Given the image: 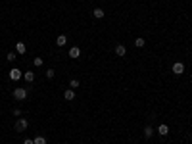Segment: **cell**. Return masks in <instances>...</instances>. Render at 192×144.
<instances>
[{
  "label": "cell",
  "instance_id": "1",
  "mask_svg": "<svg viewBox=\"0 0 192 144\" xmlns=\"http://www.w3.org/2000/svg\"><path fill=\"white\" fill-rule=\"evenodd\" d=\"M14 98L15 100H25L27 98V88H14Z\"/></svg>",
  "mask_w": 192,
  "mask_h": 144
},
{
  "label": "cell",
  "instance_id": "2",
  "mask_svg": "<svg viewBox=\"0 0 192 144\" xmlns=\"http://www.w3.org/2000/svg\"><path fill=\"white\" fill-rule=\"evenodd\" d=\"M27 127H29L27 119H18V121H15V131H18V133H23V131H27Z\"/></svg>",
  "mask_w": 192,
  "mask_h": 144
},
{
  "label": "cell",
  "instance_id": "3",
  "mask_svg": "<svg viewBox=\"0 0 192 144\" xmlns=\"http://www.w3.org/2000/svg\"><path fill=\"white\" fill-rule=\"evenodd\" d=\"M171 69H173L175 75H183V73H184V64H181V62H175Z\"/></svg>",
  "mask_w": 192,
  "mask_h": 144
},
{
  "label": "cell",
  "instance_id": "4",
  "mask_svg": "<svg viewBox=\"0 0 192 144\" xmlns=\"http://www.w3.org/2000/svg\"><path fill=\"white\" fill-rule=\"evenodd\" d=\"M21 77H23V73L18 69V67H14V69L10 71V79H12V81H19Z\"/></svg>",
  "mask_w": 192,
  "mask_h": 144
},
{
  "label": "cell",
  "instance_id": "5",
  "mask_svg": "<svg viewBox=\"0 0 192 144\" xmlns=\"http://www.w3.org/2000/svg\"><path fill=\"white\" fill-rule=\"evenodd\" d=\"M25 52H27L25 42H18V44H15V54H19V56H21V54H25Z\"/></svg>",
  "mask_w": 192,
  "mask_h": 144
},
{
  "label": "cell",
  "instance_id": "6",
  "mask_svg": "<svg viewBox=\"0 0 192 144\" xmlns=\"http://www.w3.org/2000/svg\"><path fill=\"white\" fill-rule=\"evenodd\" d=\"M115 54H117L119 58H123V56H127V48L123 46V44H117L115 46Z\"/></svg>",
  "mask_w": 192,
  "mask_h": 144
},
{
  "label": "cell",
  "instance_id": "7",
  "mask_svg": "<svg viewBox=\"0 0 192 144\" xmlns=\"http://www.w3.org/2000/svg\"><path fill=\"white\" fill-rule=\"evenodd\" d=\"M64 98L71 102V100L75 98V90H73V88H65V92H64Z\"/></svg>",
  "mask_w": 192,
  "mask_h": 144
},
{
  "label": "cell",
  "instance_id": "8",
  "mask_svg": "<svg viewBox=\"0 0 192 144\" xmlns=\"http://www.w3.org/2000/svg\"><path fill=\"white\" fill-rule=\"evenodd\" d=\"M79 56H81V48L79 46L69 48V58H79Z\"/></svg>",
  "mask_w": 192,
  "mask_h": 144
},
{
  "label": "cell",
  "instance_id": "9",
  "mask_svg": "<svg viewBox=\"0 0 192 144\" xmlns=\"http://www.w3.org/2000/svg\"><path fill=\"white\" fill-rule=\"evenodd\" d=\"M158 135L167 136V135H169V127H167V125H160V127H158Z\"/></svg>",
  "mask_w": 192,
  "mask_h": 144
},
{
  "label": "cell",
  "instance_id": "10",
  "mask_svg": "<svg viewBox=\"0 0 192 144\" xmlns=\"http://www.w3.org/2000/svg\"><path fill=\"white\" fill-rule=\"evenodd\" d=\"M23 79L27 81V83H33V81H35V73H33V71H25V73H23Z\"/></svg>",
  "mask_w": 192,
  "mask_h": 144
},
{
  "label": "cell",
  "instance_id": "11",
  "mask_svg": "<svg viewBox=\"0 0 192 144\" xmlns=\"http://www.w3.org/2000/svg\"><path fill=\"white\" fill-rule=\"evenodd\" d=\"M92 15H94L96 19H102V17H104V10H102V8H94V10H92Z\"/></svg>",
  "mask_w": 192,
  "mask_h": 144
},
{
  "label": "cell",
  "instance_id": "12",
  "mask_svg": "<svg viewBox=\"0 0 192 144\" xmlns=\"http://www.w3.org/2000/svg\"><path fill=\"white\" fill-rule=\"evenodd\" d=\"M144 136H146V138H152V136H154V127H150V125L144 127Z\"/></svg>",
  "mask_w": 192,
  "mask_h": 144
},
{
  "label": "cell",
  "instance_id": "13",
  "mask_svg": "<svg viewBox=\"0 0 192 144\" xmlns=\"http://www.w3.org/2000/svg\"><path fill=\"white\" fill-rule=\"evenodd\" d=\"M65 42H67V37H65V35H60V37L56 38V44H58V46H65Z\"/></svg>",
  "mask_w": 192,
  "mask_h": 144
},
{
  "label": "cell",
  "instance_id": "14",
  "mask_svg": "<svg viewBox=\"0 0 192 144\" xmlns=\"http://www.w3.org/2000/svg\"><path fill=\"white\" fill-rule=\"evenodd\" d=\"M35 144H46V136H42V135L35 136Z\"/></svg>",
  "mask_w": 192,
  "mask_h": 144
},
{
  "label": "cell",
  "instance_id": "15",
  "mask_svg": "<svg viewBox=\"0 0 192 144\" xmlns=\"http://www.w3.org/2000/svg\"><path fill=\"white\" fill-rule=\"evenodd\" d=\"M6 60H8V62H15V52H8V54H6Z\"/></svg>",
  "mask_w": 192,
  "mask_h": 144
},
{
  "label": "cell",
  "instance_id": "16",
  "mask_svg": "<svg viewBox=\"0 0 192 144\" xmlns=\"http://www.w3.org/2000/svg\"><path fill=\"white\" fill-rule=\"evenodd\" d=\"M79 85H81V83H79L77 79H71V81H69V88H77Z\"/></svg>",
  "mask_w": 192,
  "mask_h": 144
},
{
  "label": "cell",
  "instance_id": "17",
  "mask_svg": "<svg viewBox=\"0 0 192 144\" xmlns=\"http://www.w3.org/2000/svg\"><path fill=\"white\" fill-rule=\"evenodd\" d=\"M135 46L142 48V46H144V38H137V41H135Z\"/></svg>",
  "mask_w": 192,
  "mask_h": 144
},
{
  "label": "cell",
  "instance_id": "18",
  "mask_svg": "<svg viewBox=\"0 0 192 144\" xmlns=\"http://www.w3.org/2000/svg\"><path fill=\"white\" fill-rule=\"evenodd\" d=\"M44 75H46V79H52L56 73H54V69H46V73H44Z\"/></svg>",
  "mask_w": 192,
  "mask_h": 144
},
{
  "label": "cell",
  "instance_id": "19",
  "mask_svg": "<svg viewBox=\"0 0 192 144\" xmlns=\"http://www.w3.org/2000/svg\"><path fill=\"white\" fill-rule=\"evenodd\" d=\"M35 65H37V67H41V65H42V58H35Z\"/></svg>",
  "mask_w": 192,
  "mask_h": 144
},
{
  "label": "cell",
  "instance_id": "20",
  "mask_svg": "<svg viewBox=\"0 0 192 144\" xmlns=\"http://www.w3.org/2000/svg\"><path fill=\"white\" fill-rule=\"evenodd\" d=\"M14 115H18V117L21 115V110H19V108H15V110H14Z\"/></svg>",
  "mask_w": 192,
  "mask_h": 144
},
{
  "label": "cell",
  "instance_id": "21",
  "mask_svg": "<svg viewBox=\"0 0 192 144\" xmlns=\"http://www.w3.org/2000/svg\"><path fill=\"white\" fill-rule=\"evenodd\" d=\"M23 144H35V140H31V138H27V140H23Z\"/></svg>",
  "mask_w": 192,
  "mask_h": 144
}]
</instances>
